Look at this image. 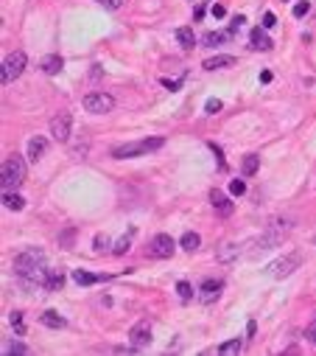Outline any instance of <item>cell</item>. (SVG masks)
I'll list each match as a JSON object with an SVG mask.
<instances>
[{
	"label": "cell",
	"instance_id": "1",
	"mask_svg": "<svg viewBox=\"0 0 316 356\" xmlns=\"http://www.w3.org/2000/svg\"><path fill=\"white\" fill-rule=\"evenodd\" d=\"M165 138L154 135V138H146V140H134V143H123V146H115L112 157L115 160H129V157H137V154H148V152H157L162 149Z\"/></svg>",
	"mask_w": 316,
	"mask_h": 356
},
{
	"label": "cell",
	"instance_id": "2",
	"mask_svg": "<svg viewBox=\"0 0 316 356\" xmlns=\"http://www.w3.org/2000/svg\"><path fill=\"white\" fill-rule=\"evenodd\" d=\"M0 180H3V188H6V191L17 188L22 180H25V160H22L20 154H8L6 160H3V168H0Z\"/></svg>",
	"mask_w": 316,
	"mask_h": 356
},
{
	"label": "cell",
	"instance_id": "3",
	"mask_svg": "<svg viewBox=\"0 0 316 356\" xmlns=\"http://www.w3.org/2000/svg\"><path fill=\"white\" fill-rule=\"evenodd\" d=\"M36 270H45V252L42 250H25L14 258V272L17 278L28 275V272H36Z\"/></svg>",
	"mask_w": 316,
	"mask_h": 356
},
{
	"label": "cell",
	"instance_id": "4",
	"mask_svg": "<svg viewBox=\"0 0 316 356\" xmlns=\"http://www.w3.org/2000/svg\"><path fill=\"white\" fill-rule=\"evenodd\" d=\"M25 64H28V56L22 54V50H11L6 59H3V70H0V82L3 84H11L14 78H20V73L25 70Z\"/></svg>",
	"mask_w": 316,
	"mask_h": 356
},
{
	"label": "cell",
	"instance_id": "5",
	"mask_svg": "<svg viewBox=\"0 0 316 356\" xmlns=\"http://www.w3.org/2000/svg\"><path fill=\"white\" fill-rule=\"evenodd\" d=\"M73 132V115L64 110V112H56L50 118V138H56L59 143H67Z\"/></svg>",
	"mask_w": 316,
	"mask_h": 356
},
{
	"label": "cell",
	"instance_id": "6",
	"mask_svg": "<svg viewBox=\"0 0 316 356\" xmlns=\"http://www.w3.org/2000/svg\"><path fill=\"white\" fill-rule=\"evenodd\" d=\"M300 264H302L300 252H288V256L277 258L274 264H269V275H272V278H288V275H291Z\"/></svg>",
	"mask_w": 316,
	"mask_h": 356
},
{
	"label": "cell",
	"instance_id": "7",
	"mask_svg": "<svg viewBox=\"0 0 316 356\" xmlns=\"http://www.w3.org/2000/svg\"><path fill=\"white\" fill-rule=\"evenodd\" d=\"M115 107V98L109 93H87L84 96V110L92 115H104Z\"/></svg>",
	"mask_w": 316,
	"mask_h": 356
},
{
	"label": "cell",
	"instance_id": "8",
	"mask_svg": "<svg viewBox=\"0 0 316 356\" xmlns=\"http://www.w3.org/2000/svg\"><path fill=\"white\" fill-rule=\"evenodd\" d=\"M148 256H151V258H171V256H174V238H171L168 233L154 236L151 244H148Z\"/></svg>",
	"mask_w": 316,
	"mask_h": 356
},
{
	"label": "cell",
	"instance_id": "9",
	"mask_svg": "<svg viewBox=\"0 0 316 356\" xmlns=\"http://www.w3.org/2000/svg\"><path fill=\"white\" fill-rule=\"evenodd\" d=\"M129 342H132V348H146L148 342H151V322L148 320L134 322L132 331H129Z\"/></svg>",
	"mask_w": 316,
	"mask_h": 356
},
{
	"label": "cell",
	"instance_id": "10",
	"mask_svg": "<svg viewBox=\"0 0 316 356\" xmlns=\"http://www.w3.org/2000/svg\"><path fill=\"white\" fill-rule=\"evenodd\" d=\"M210 205L213 210H216L221 219H227V216H232V210H235V205H232V200L227 196L224 191H218V188H213L210 191Z\"/></svg>",
	"mask_w": 316,
	"mask_h": 356
},
{
	"label": "cell",
	"instance_id": "11",
	"mask_svg": "<svg viewBox=\"0 0 316 356\" xmlns=\"http://www.w3.org/2000/svg\"><path fill=\"white\" fill-rule=\"evenodd\" d=\"M25 152H28V160H31V163H36V160H39V157L48 152V138L34 135V138L28 140V149H25Z\"/></svg>",
	"mask_w": 316,
	"mask_h": 356
},
{
	"label": "cell",
	"instance_id": "12",
	"mask_svg": "<svg viewBox=\"0 0 316 356\" xmlns=\"http://www.w3.org/2000/svg\"><path fill=\"white\" fill-rule=\"evenodd\" d=\"M235 64V59L230 56V54H221V56H210V59H204L202 68L204 70H218V68H232Z\"/></svg>",
	"mask_w": 316,
	"mask_h": 356
},
{
	"label": "cell",
	"instance_id": "13",
	"mask_svg": "<svg viewBox=\"0 0 316 356\" xmlns=\"http://www.w3.org/2000/svg\"><path fill=\"white\" fill-rule=\"evenodd\" d=\"M64 68V59L59 56V54H48V56L42 59V70L48 73V76H56V73H62Z\"/></svg>",
	"mask_w": 316,
	"mask_h": 356
},
{
	"label": "cell",
	"instance_id": "14",
	"mask_svg": "<svg viewBox=\"0 0 316 356\" xmlns=\"http://www.w3.org/2000/svg\"><path fill=\"white\" fill-rule=\"evenodd\" d=\"M39 322L48 328H64L67 326V320H64L59 312H53V308H48V312H42V317H39Z\"/></svg>",
	"mask_w": 316,
	"mask_h": 356
},
{
	"label": "cell",
	"instance_id": "15",
	"mask_svg": "<svg viewBox=\"0 0 316 356\" xmlns=\"http://www.w3.org/2000/svg\"><path fill=\"white\" fill-rule=\"evenodd\" d=\"M216 258L221 264H230V261H235L238 258V244H232V242H224L221 247H218V252H216Z\"/></svg>",
	"mask_w": 316,
	"mask_h": 356
},
{
	"label": "cell",
	"instance_id": "16",
	"mask_svg": "<svg viewBox=\"0 0 316 356\" xmlns=\"http://www.w3.org/2000/svg\"><path fill=\"white\" fill-rule=\"evenodd\" d=\"M101 278H106V275H95V272H87V270L73 272V280H76L78 286H92V284H98Z\"/></svg>",
	"mask_w": 316,
	"mask_h": 356
},
{
	"label": "cell",
	"instance_id": "17",
	"mask_svg": "<svg viewBox=\"0 0 316 356\" xmlns=\"http://www.w3.org/2000/svg\"><path fill=\"white\" fill-rule=\"evenodd\" d=\"M221 292V280H204L202 284V300L204 303H213Z\"/></svg>",
	"mask_w": 316,
	"mask_h": 356
},
{
	"label": "cell",
	"instance_id": "18",
	"mask_svg": "<svg viewBox=\"0 0 316 356\" xmlns=\"http://www.w3.org/2000/svg\"><path fill=\"white\" fill-rule=\"evenodd\" d=\"M258 168H260V157L258 154H246L244 160H241V174H244V177L258 174Z\"/></svg>",
	"mask_w": 316,
	"mask_h": 356
},
{
	"label": "cell",
	"instance_id": "19",
	"mask_svg": "<svg viewBox=\"0 0 316 356\" xmlns=\"http://www.w3.org/2000/svg\"><path fill=\"white\" fill-rule=\"evenodd\" d=\"M252 48H255V50H272L274 42H272V40H269V36L263 34L260 28H255V31H252Z\"/></svg>",
	"mask_w": 316,
	"mask_h": 356
},
{
	"label": "cell",
	"instance_id": "20",
	"mask_svg": "<svg viewBox=\"0 0 316 356\" xmlns=\"http://www.w3.org/2000/svg\"><path fill=\"white\" fill-rule=\"evenodd\" d=\"M3 205H6L8 210H22V208H25V200H22L20 194H14V191H6V194H3Z\"/></svg>",
	"mask_w": 316,
	"mask_h": 356
},
{
	"label": "cell",
	"instance_id": "21",
	"mask_svg": "<svg viewBox=\"0 0 316 356\" xmlns=\"http://www.w3.org/2000/svg\"><path fill=\"white\" fill-rule=\"evenodd\" d=\"M176 42L190 50V48H193V42H196V36H193V31H190L188 26H182V28H176Z\"/></svg>",
	"mask_w": 316,
	"mask_h": 356
},
{
	"label": "cell",
	"instance_id": "22",
	"mask_svg": "<svg viewBox=\"0 0 316 356\" xmlns=\"http://www.w3.org/2000/svg\"><path fill=\"white\" fill-rule=\"evenodd\" d=\"M179 244H182V250H188V252H193V250H199V244H202V238H199L196 233H185L182 238H179Z\"/></svg>",
	"mask_w": 316,
	"mask_h": 356
},
{
	"label": "cell",
	"instance_id": "23",
	"mask_svg": "<svg viewBox=\"0 0 316 356\" xmlns=\"http://www.w3.org/2000/svg\"><path fill=\"white\" fill-rule=\"evenodd\" d=\"M8 322H11V328H14V334L22 336L25 334V322H22V312H11L8 314Z\"/></svg>",
	"mask_w": 316,
	"mask_h": 356
},
{
	"label": "cell",
	"instance_id": "24",
	"mask_svg": "<svg viewBox=\"0 0 316 356\" xmlns=\"http://www.w3.org/2000/svg\"><path fill=\"white\" fill-rule=\"evenodd\" d=\"M64 284V275L62 272H48V280H45V289L48 292H53V289H62Z\"/></svg>",
	"mask_w": 316,
	"mask_h": 356
},
{
	"label": "cell",
	"instance_id": "25",
	"mask_svg": "<svg viewBox=\"0 0 316 356\" xmlns=\"http://www.w3.org/2000/svg\"><path fill=\"white\" fill-rule=\"evenodd\" d=\"M176 294H179V300H190L196 292H193V286H190L188 280H179V284H176Z\"/></svg>",
	"mask_w": 316,
	"mask_h": 356
},
{
	"label": "cell",
	"instance_id": "26",
	"mask_svg": "<svg viewBox=\"0 0 316 356\" xmlns=\"http://www.w3.org/2000/svg\"><path fill=\"white\" fill-rule=\"evenodd\" d=\"M129 247H132V233H129V236H123L120 242H115L112 252H115V256H123V252H129Z\"/></svg>",
	"mask_w": 316,
	"mask_h": 356
},
{
	"label": "cell",
	"instance_id": "27",
	"mask_svg": "<svg viewBox=\"0 0 316 356\" xmlns=\"http://www.w3.org/2000/svg\"><path fill=\"white\" fill-rule=\"evenodd\" d=\"M238 350H241V340H230L218 345V354H238Z\"/></svg>",
	"mask_w": 316,
	"mask_h": 356
},
{
	"label": "cell",
	"instance_id": "28",
	"mask_svg": "<svg viewBox=\"0 0 316 356\" xmlns=\"http://www.w3.org/2000/svg\"><path fill=\"white\" fill-rule=\"evenodd\" d=\"M92 247H95V252H106V250H109V236L98 233L95 238H92Z\"/></svg>",
	"mask_w": 316,
	"mask_h": 356
},
{
	"label": "cell",
	"instance_id": "29",
	"mask_svg": "<svg viewBox=\"0 0 316 356\" xmlns=\"http://www.w3.org/2000/svg\"><path fill=\"white\" fill-rule=\"evenodd\" d=\"M246 194V182L244 180H232L230 182V196H244Z\"/></svg>",
	"mask_w": 316,
	"mask_h": 356
},
{
	"label": "cell",
	"instance_id": "30",
	"mask_svg": "<svg viewBox=\"0 0 316 356\" xmlns=\"http://www.w3.org/2000/svg\"><path fill=\"white\" fill-rule=\"evenodd\" d=\"M224 40H230V34H227V31H224V34H204L202 42H204V45H210V48H213V45L224 42Z\"/></svg>",
	"mask_w": 316,
	"mask_h": 356
},
{
	"label": "cell",
	"instance_id": "31",
	"mask_svg": "<svg viewBox=\"0 0 316 356\" xmlns=\"http://www.w3.org/2000/svg\"><path fill=\"white\" fill-rule=\"evenodd\" d=\"M95 3H101L106 12H118V8H123V0H95Z\"/></svg>",
	"mask_w": 316,
	"mask_h": 356
},
{
	"label": "cell",
	"instance_id": "32",
	"mask_svg": "<svg viewBox=\"0 0 316 356\" xmlns=\"http://www.w3.org/2000/svg\"><path fill=\"white\" fill-rule=\"evenodd\" d=\"M6 354H31V348L25 345V342H11Z\"/></svg>",
	"mask_w": 316,
	"mask_h": 356
},
{
	"label": "cell",
	"instance_id": "33",
	"mask_svg": "<svg viewBox=\"0 0 316 356\" xmlns=\"http://www.w3.org/2000/svg\"><path fill=\"white\" fill-rule=\"evenodd\" d=\"M311 12V3H305V0H302V3H297L294 6V17H305Z\"/></svg>",
	"mask_w": 316,
	"mask_h": 356
},
{
	"label": "cell",
	"instance_id": "34",
	"mask_svg": "<svg viewBox=\"0 0 316 356\" xmlns=\"http://www.w3.org/2000/svg\"><path fill=\"white\" fill-rule=\"evenodd\" d=\"M274 26H277V17H274L272 12H266V14H263V28H274Z\"/></svg>",
	"mask_w": 316,
	"mask_h": 356
},
{
	"label": "cell",
	"instance_id": "35",
	"mask_svg": "<svg viewBox=\"0 0 316 356\" xmlns=\"http://www.w3.org/2000/svg\"><path fill=\"white\" fill-rule=\"evenodd\" d=\"M204 110H207V112H218V110H221V101H218V98H210V101H207V104H204Z\"/></svg>",
	"mask_w": 316,
	"mask_h": 356
},
{
	"label": "cell",
	"instance_id": "36",
	"mask_svg": "<svg viewBox=\"0 0 316 356\" xmlns=\"http://www.w3.org/2000/svg\"><path fill=\"white\" fill-rule=\"evenodd\" d=\"M224 14H227V8L221 6V3H216V6H213V17H218V20H221Z\"/></svg>",
	"mask_w": 316,
	"mask_h": 356
},
{
	"label": "cell",
	"instance_id": "37",
	"mask_svg": "<svg viewBox=\"0 0 316 356\" xmlns=\"http://www.w3.org/2000/svg\"><path fill=\"white\" fill-rule=\"evenodd\" d=\"M70 242H73V228H67V230H64V236H62V244H64V247H70Z\"/></svg>",
	"mask_w": 316,
	"mask_h": 356
},
{
	"label": "cell",
	"instance_id": "38",
	"mask_svg": "<svg viewBox=\"0 0 316 356\" xmlns=\"http://www.w3.org/2000/svg\"><path fill=\"white\" fill-rule=\"evenodd\" d=\"M308 340H311V342H314V345H316V322H314V326L308 328Z\"/></svg>",
	"mask_w": 316,
	"mask_h": 356
},
{
	"label": "cell",
	"instance_id": "39",
	"mask_svg": "<svg viewBox=\"0 0 316 356\" xmlns=\"http://www.w3.org/2000/svg\"><path fill=\"white\" fill-rule=\"evenodd\" d=\"M210 149H213V152H216V154H218V157H221V149H218V146H213V143H210ZM218 166H221V168H227V163H224V160H218Z\"/></svg>",
	"mask_w": 316,
	"mask_h": 356
},
{
	"label": "cell",
	"instance_id": "40",
	"mask_svg": "<svg viewBox=\"0 0 316 356\" xmlns=\"http://www.w3.org/2000/svg\"><path fill=\"white\" fill-rule=\"evenodd\" d=\"M260 82H263V84H269V82H272V73L263 70V73H260Z\"/></svg>",
	"mask_w": 316,
	"mask_h": 356
},
{
	"label": "cell",
	"instance_id": "41",
	"mask_svg": "<svg viewBox=\"0 0 316 356\" xmlns=\"http://www.w3.org/2000/svg\"><path fill=\"white\" fill-rule=\"evenodd\" d=\"M255 328H258V326H255V320H249V326H246V334L252 336V334H255Z\"/></svg>",
	"mask_w": 316,
	"mask_h": 356
}]
</instances>
